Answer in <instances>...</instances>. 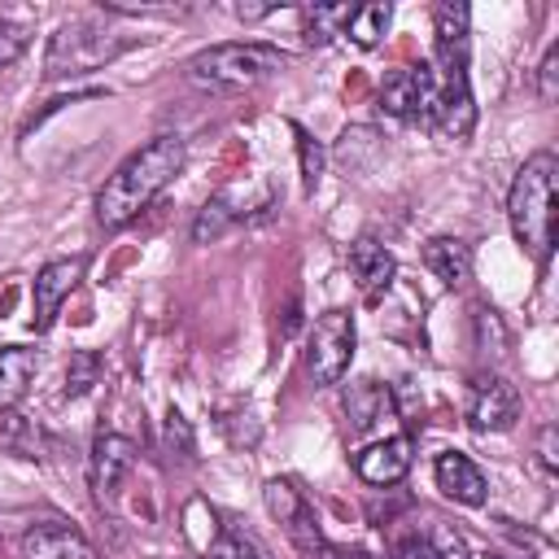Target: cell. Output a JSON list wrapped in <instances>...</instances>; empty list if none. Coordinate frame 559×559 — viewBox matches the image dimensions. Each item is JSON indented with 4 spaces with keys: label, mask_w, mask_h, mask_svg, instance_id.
Segmentation results:
<instances>
[{
    "label": "cell",
    "mask_w": 559,
    "mask_h": 559,
    "mask_svg": "<svg viewBox=\"0 0 559 559\" xmlns=\"http://www.w3.org/2000/svg\"><path fill=\"white\" fill-rule=\"evenodd\" d=\"M188 148L179 135H153L148 144H140L96 192V223L105 231H122L127 223H135L183 170Z\"/></svg>",
    "instance_id": "1"
},
{
    "label": "cell",
    "mask_w": 559,
    "mask_h": 559,
    "mask_svg": "<svg viewBox=\"0 0 559 559\" xmlns=\"http://www.w3.org/2000/svg\"><path fill=\"white\" fill-rule=\"evenodd\" d=\"M288 66V52L262 39H231V44H210L183 61V79L201 92H245L266 79H275Z\"/></svg>",
    "instance_id": "3"
},
{
    "label": "cell",
    "mask_w": 559,
    "mask_h": 559,
    "mask_svg": "<svg viewBox=\"0 0 559 559\" xmlns=\"http://www.w3.org/2000/svg\"><path fill=\"white\" fill-rule=\"evenodd\" d=\"M175 441H179V454H183V463H188L197 445H192V428H188V419H183L179 411L166 415V445H175Z\"/></svg>",
    "instance_id": "31"
},
{
    "label": "cell",
    "mask_w": 559,
    "mask_h": 559,
    "mask_svg": "<svg viewBox=\"0 0 559 559\" xmlns=\"http://www.w3.org/2000/svg\"><path fill=\"white\" fill-rule=\"evenodd\" d=\"M135 467V441L122 437V432H100L92 441V454H87V485H92V498L100 511H114L118 507V489L122 480L131 476Z\"/></svg>",
    "instance_id": "9"
},
{
    "label": "cell",
    "mask_w": 559,
    "mask_h": 559,
    "mask_svg": "<svg viewBox=\"0 0 559 559\" xmlns=\"http://www.w3.org/2000/svg\"><path fill=\"white\" fill-rule=\"evenodd\" d=\"M537 463H542L546 476H555V467H559V459H555V424H546L537 432Z\"/></svg>",
    "instance_id": "32"
},
{
    "label": "cell",
    "mask_w": 559,
    "mask_h": 559,
    "mask_svg": "<svg viewBox=\"0 0 559 559\" xmlns=\"http://www.w3.org/2000/svg\"><path fill=\"white\" fill-rule=\"evenodd\" d=\"M555 96H559V44H550L542 66H537V100L550 105Z\"/></svg>",
    "instance_id": "30"
},
{
    "label": "cell",
    "mask_w": 559,
    "mask_h": 559,
    "mask_svg": "<svg viewBox=\"0 0 559 559\" xmlns=\"http://www.w3.org/2000/svg\"><path fill=\"white\" fill-rule=\"evenodd\" d=\"M432 480H437V489H441L450 502H459V507H480V502L489 498L485 472H480L463 450H441L437 463H432Z\"/></svg>",
    "instance_id": "16"
},
{
    "label": "cell",
    "mask_w": 559,
    "mask_h": 559,
    "mask_svg": "<svg viewBox=\"0 0 559 559\" xmlns=\"http://www.w3.org/2000/svg\"><path fill=\"white\" fill-rule=\"evenodd\" d=\"M393 559H472V546L454 524L424 520L393 537Z\"/></svg>",
    "instance_id": "14"
},
{
    "label": "cell",
    "mask_w": 559,
    "mask_h": 559,
    "mask_svg": "<svg viewBox=\"0 0 559 559\" xmlns=\"http://www.w3.org/2000/svg\"><path fill=\"white\" fill-rule=\"evenodd\" d=\"M472 328H476V349H480L485 362H493V358L507 354L511 336H507V323H502V314L493 306H476L472 310Z\"/></svg>",
    "instance_id": "25"
},
{
    "label": "cell",
    "mask_w": 559,
    "mask_h": 559,
    "mask_svg": "<svg viewBox=\"0 0 559 559\" xmlns=\"http://www.w3.org/2000/svg\"><path fill=\"white\" fill-rule=\"evenodd\" d=\"M127 48H135V35L109 31V26L87 22V17L61 22L52 31V39H48V52H44V79H79V74H92V70L118 61Z\"/></svg>",
    "instance_id": "4"
},
{
    "label": "cell",
    "mask_w": 559,
    "mask_h": 559,
    "mask_svg": "<svg viewBox=\"0 0 559 559\" xmlns=\"http://www.w3.org/2000/svg\"><path fill=\"white\" fill-rule=\"evenodd\" d=\"M266 13H275V4H236V17H245V22L266 17Z\"/></svg>",
    "instance_id": "33"
},
{
    "label": "cell",
    "mask_w": 559,
    "mask_h": 559,
    "mask_svg": "<svg viewBox=\"0 0 559 559\" xmlns=\"http://www.w3.org/2000/svg\"><path fill=\"white\" fill-rule=\"evenodd\" d=\"M345 262H349V275L358 280V288L367 293V301H376L380 293H389V284H393V275H397L393 253H389L384 240H376V236H358V240L349 245Z\"/></svg>",
    "instance_id": "17"
},
{
    "label": "cell",
    "mask_w": 559,
    "mask_h": 559,
    "mask_svg": "<svg viewBox=\"0 0 559 559\" xmlns=\"http://www.w3.org/2000/svg\"><path fill=\"white\" fill-rule=\"evenodd\" d=\"M389 22H393V9H389V4H354L349 22H345V35H349L358 48H376V44L384 39Z\"/></svg>",
    "instance_id": "23"
},
{
    "label": "cell",
    "mask_w": 559,
    "mask_h": 559,
    "mask_svg": "<svg viewBox=\"0 0 559 559\" xmlns=\"http://www.w3.org/2000/svg\"><path fill=\"white\" fill-rule=\"evenodd\" d=\"M345 424H349V432H371L380 419H389L393 411H397V397H393V389L389 384H380V380H354L349 389H345Z\"/></svg>",
    "instance_id": "18"
},
{
    "label": "cell",
    "mask_w": 559,
    "mask_h": 559,
    "mask_svg": "<svg viewBox=\"0 0 559 559\" xmlns=\"http://www.w3.org/2000/svg\"><path fill=\"white\" fill-rule=\"evenodd\" d=\"M489 559H502V555H489Z\"/></svg>",
    "instance_id": "34"
},
{
    "label": "cell",
    "mask_w": 559,
    "mask_h": 559,
    "mask_svg": "<svg viewBox=\"0 0 559 559\" xmlns=\"http://www.w3.org/2000/svg\"><path fill=\"white\" fill-rule=\"evenodd\" d=\"M26 44H31V26H22V22H0V70L13 66V61L26 52Z\"/></svg>",
    "instance_id": "29"
},
{
    "label": "cell",
    "mask_w": 559,
    "mask_h": 559,
    "mask_svg": "<svg viewBox=\"0 0 559 559\" xmlns=\"http://www.w3.org/2000/svg\"><path fill=\"white\" fill-rule=\"evenodd\" d=\"M17 550H22V559H100L96 546H92L79 528L61 524V520H39V524H31V528L22 533V542H17Z\"/></svg>",
    "instance_id": "15"
},
{
    "label": "cell",
    "mask_w": 559,
    "mask_h": 559,
    "mask_svg": "<svg viewBox=\"0 0 559 559\" xmlns=\"http://www.w3.org/2000/svg\"><path fill=\"white\" fill-rule=\"evenodd\" d=\"M463 419L472 432H507L520 419V389L498 371H476L467 380Z\"/></svg>",
    "instance_id": "7"
},
{
    "label": "cell",
    "mask_w": 559,
    "mask_h": 559,
    "mask_svg": "<svg viewBox=\"0 0 559 559\" xmlns=\"http://www.w3.org/2000/svg\"><path fill=\"white\" fill-rule=\"evenodd\" d=\"M428 109H432V70H428V61L406 66V70H397V74L384 79V87H380V114H389L397 122L428 127Z\"/></svg>",
    "instance_id": "11"
},
{
    "label": "cell",
    "mask_w": 559,
    "mask_h": 559,
    "mask_svg": "<svg viewBox=\"0 0 559 559\" xmlns=\"http://www.w3.org/2000/svg\"><path fill=\"white\" fill-rule=\"evenodd\" d=\"M555 179H559V162H555V153L542 148V153L524 157V166L515 170V179L507 188L511 236L537 266H546L555 253Z\"/></svg>",
    "instance_id": "2"
},
{
    "label": "cell",
    "mask_w": 559,
    "mask_h": 559,
    "mask_svg": "<svg viewBox=\"0 0 559 559\" xmlns=\"http://www.w3.org/2000/svg\"><path fill=\"white\" fill-rule=\"evenodd\" d=\"M39 371V354L31 345H4L0 349V411L17 406Z\"/></svg>",
    "instance_id": "20"
},
{
    "label": "cell",
    "mask_w": 559,
    "mask_h": 559,
    "mask_svg": "<svg viewBox=\"0 0 559 559\" xmlns=\"http://www.w3.org/2000/svg\"><path fill=\"white\" fill-rule=\"evenodd\" d=\"M424 266L445 284V288H463L472 280V249L459 236H432L424 245Z\"/></svg>",
    "instance_id": "19"
},
{
    "label": "cell",
    "mask_w": 559,
    "mask_h": 559,
    "mask_svg": "<svg viewBox=\"0 0 559 559\" xmlns=\"http://www.w3.org/2000/svg\"><path fill=\"white\" fill-rule=\"evenodd\" d=\"M258 210H266V192H262V188H240V183L218 188V192L201 205V214L192 218V240H197V245H210V240L227 236L231 227H240L245 218H253Z\"/></svg>",
    "instance_id": "10"
},
{
    "label": "cell",
    "mask_w": 559,
    "mask_h": 559,
    "mask_svg": "<svg viewBox=\"0 0 559 559\" xmlns=\"http://www.w3.org/2000/svg\"><path fill=\"white\" fill-rule=\"evenodd\" d=\"M0 445H4V450H13L17 459H44V450L52 445V437H48L39 424H31V419L9 415V419H4V428H0Z\"/></svg>",
    "instance_id": "22"
},
{
    "label": "cell",
    "mask_w": 559,
    "mask_h": 559,
    "mask_svg": "<svg viewBox=\"0 0 559 559\" xmlns=\"http://www.w3.org/2000/svg\"><path fill=\"white\" fill-rule=\"evenodd\" d=\"M354 349H358V328H354V314L349 310H328L314 319L310 336H306V376L328 389V384H341L349 362H354Z\"/></svg>",
    "instance_id": "6"
},
{
    "label": "cell",
    "mask_w": 559,
    "mask_h": 559,
    "mask_svg": "<svg viewBox=\"0 0 559 559\" xmlns=\"http://www.w3.org/2000/svg\"><path fill=\"white\" fill-rule=\"evenodd\" d=\"M354 4H306L301 9V35L306 44H332L336 35H345Z\"/></svg>",
    "instance_id": "21"
},
{
    "label": "cell",
    "mask_w": 559,
    "mask_h": 559,
    "mask_svg": "<svg viewBox=\"0 0 559 559\" xmlns=\"http://www.w3.org/2000/svg\"><path fill=\"white\" fill-rule=\"evenodd\" d=\"M262 502H266L271 520H280V524H284L288 542H293L301 555H310V559H314V555L323 550L314 507H310V498H306L288 476H271V480L262 485Z\"/></svg>",
    "instance_id": "8"
},
{
    "label": "cell",
    "mask_w": 559,
    "mask_h": 559,
    "mask_svg": "<svg viewBox=\"0 0 559 559\" xmlns=\"http://www.w3.org/2000/svg\"><path fill=\"white\" fill-rule=\"evenodd\" d=\"M293 135H297V157H301V188L314 192L319 188V175H323V148L314 144V135L306 127L293 122Z\"/></svg>",
    "instance_id": "27"
},
{
    "label": "cell",
    "mask_w": 559,
    "mask_h": 559,
    "mask_svg": "<svg viewBox=\"0 0 559 559\" xmlns=\"http://www.w3.org/2000/svg\"><path fill=\"white\" fill-rule=\"evenodd\" d=\"M432 70V109H428V127L441 140L463 144L476 127V100H472V83H467V48H432L428 57Z\"/></svg>",
    "instance_id": "5"
},
{
    "label": "cell",
    "mask_w": 559,
    "mask_h": 559,
    "mask_svg": "<svg viewBox=\"0 0 559 559\" xmlns=\"http://www.w3.org/2000/svg\"><path fill=\"white\" fill-rule=\"evenodd\" d=\"M205 559H262V550H258L249 537H240L236 528H223V533L210 542Z\"/></svg>",
    "instance_id": "28"
},
{
    "label": "cell",
    "mask_w": 559,
    "mask_h": 559,
    "mask_svg": "<svg viewBox=\"0 0 559 559\" xmlns=\"http://www.w3.org/2000/svg\"><path fill=\"white\" fill-rule=\"evenodd\" d=\"M83 271H87V258H52V262L39 266L35 284H31V297H35V332H48L57 323L61 301L79 288Z\"/></svg>",
    "instance_id": "12"
},
{
    "label": "cell",
    "mask_w": 559,
    "mask_h": 559,
    "mask_svg": "<svg viewBox=\"0 0 559 559\" xmlns=\"http://www.w3.org/2000/svg\"><path fill=\"white\" fill-rule=\"evenodd\" d=\"M467 26H472V9L467 4H437L432 9V31H437V48H467Z\"/></svg>",
    "instance_id": "24"
},
{
    "label": "cell",
    "mask_w": 559,
    "mask_h": 559,
    "mask_svg": "<svg viewBox=\"0 0 559 559\" xmlns=\"http://www.w3.org/2000/svg\"><path fill=\"white\" fill-rule=\"evenodd\" d=\"M415 463V437L411 432H397V437H384V441H371L367 450L354 454V472L362 485L371 489H389L397 485Z\"/></svg>",
    "instance_id": "13"
},
{
    "label": "cell",
    "mask_w": 559,
    "mask_h": 559,
    "mask_svg": "<svg viewBox=\"0 0 559 559\" xmlns=\"http://www.w3.org/2000/svg\"><path fill=\"white\" fill-rule=\"evenodd\" d=\"M96 376H100V358L92 354V349H79V354H70V367H66V397H79V393H87L92 384H96Z\"/></svg>",
    "instance_id": "26"
}]
</instances>
